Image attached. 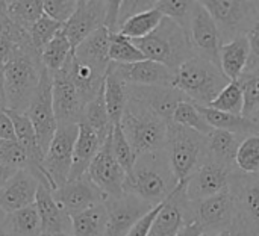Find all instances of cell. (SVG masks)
<instances>
[{
	"label": "cell",
	"mask_w": 259,
	"mask_h": 236,
	"mask_svg": "<svg viewBox=\"0 0 259 236\" xmlns=\"http://www.w3.org/2000/svg\"><path fill=\"white\" fill-rule=\"evenodd\" d=\"M220 112L232 114V115H243V108H244V99L243 92L240 88V83L229 82L226 88L206 106Z\"/></svg>",
	"instance_id": "cell-40"
},
{
	"label": "cell",
	"mask_w": 259,
	"mask_h": 236,
	"mask_svg": "<svg viewBox=\"0 0 259 236\" xmlns=\"http://www.w3.org/2000/svg\"><path fill=\"white\" fill-rule=\"evenodd\" d=\"M229 193L235 205V217L259 236V174H244L234 168L229 180Z\"/></svg>",
	"instance_id": "cell-10"
},
{
	"label": "cell",
	"mask_w": 259,
	"mask_h": 236,
	"mask_svg": "<svg viewBox=\"0 0 259 236\" xmlns=\"http://www.w3.org/2000/svg\"><path fill=\"white\" fill-rule=\"evenodd\" d=\"M106 14V2L103 0H77V8L71 18L64 24V33L68 38L71 49L87 39L93 32L103 27Z\"/></svg>",
	"instance_id": "cell-20"
},
{
	"label": "cell",
	"mask_w": 259,
	"mask_h": 236,
	"mask_svg": "<svg viewBox=\"0 0 259 236\" xmlns=\"http://www.w3.org/2000/svg\"><path fill=\"white\" fill-rule=\"evenodd\" d=\"M77 8V0H42V12L49 18L65 24Z\"/></svg>",
	"instance_id": "cell-46"
},
{
	"label": "cell",
	"mask_w": 259,
	"mask_h": 236,
	"mask_svg": "<svg viewBox=\"0 0 259 236\" xmlns=\"http://www.w3.org/2000/svg\"><path fill=\"white\" fill-rule=\"evenodd\" d=\"M162 203H164V202H162ZM162 203L158 205V206H155L149 214H146L141 220H138V221L135 223V226L129 230L127 236H149L150 229H152V224H153V221H155L158 212H159L161 208H162Z\"/></svg>",
	"instance_id": "cell-48"
},
{
	"label": "cell",
	"mask_w": 259,
	"mask_h": 236,
	"mask_svg": "<svg viewBox=\"0 0 259 236\" xmlns=\"http://www.w3.org/2000/svg\"><path fill=\"white\" fill-rule=\"evenodd\" d=\"M164 15L156 9H149L146 12H141L138 15H134L132 18H129L127 21H124L118 30V33H121L123 36L129 38V39H140L144 38L147 35H150L162 21Z\"/></svg>",
	"instance_id": "cell-35"
},
{
	"label": "cell",
	"mask_w": 259,
	"mask_h": 236,
	"mask_svg": "<svg viewBox=\"0 0 259 236\" xmlns=\"http://www.w3.org/2000/svg\"><path fill=\"white\" fill-rule=\"evenodd\" d=\"M105 206L108 211L105 236H127L135 223L153 209V206L131 194H123L118 199H108Z\"/></svg>",
	"instance_id": "cell-17"
},
{
	"label": "cell",
	"mask_w": 259,
	"mask_h": 236,
	"mask_svg": "<svg viewBox=\"0 0 259 236\" xmlns=\"http://www.w3.org/2000/svg\"><path fill=\"white\" fill-rule=\"evenodd\" d=\"M103 96H105V105L108 109L109 120L115 126L120 123L123 112L126 109V105L129 102L127 85L121 82L115 74L108 71L105 77V83H103Z\"/></svg>",
	"instance_id": "cell-32"
},
{
	"label": "cell",
	"mask_w": 259,
	"mask_h": 236,
	"mask_svg": "<svg viewBox=\"0 0 259 236\" xmlns=\"http://www.w3.org/2000/svg\"><path fill=\"white\" fill-rule=\"evenodd\" d=\"M106 224H108V211L105 203H100L71 218V235L105 236Z\"/></svg>",
	"instance_id": "cell-31"
},
{
	"label": "cell",
	"mask_w": 259,
	"mask_h": 236,
	"mask_svg": "<svg viewBox=\"0 0 259 236\" xmlns=\"http://www.w3.org/2000/svg\"><path fill=\"white\" fill-rule=\"evenodd\" d=\"M15 171H17V170H11V168H6V167L0 165V188L14 176Z\"/></svg>",
	"instance_id": "cell-54"
},
{
	"label": "cell",
	"mask_w": 259,
	"mask_h": 236,
	"mask_svg": "<svg viewBox=\"0 0 259 236\" xmlns=\"http://www.w3.org/2000/svg\"><path fill=\"white\" fill-rule=\"evenodd\" d=\"M0 236H8L6 235V232H5V229H3L2 226H0Z\"/></svg>",
	"instance_id": "cell-58"
},
{
	"label": "cell",
	"mask_w": 259,
	"mask_h": 236,
	"mask_svg": "<svg viewBox=\"0 0 259 236\" xmlns=\"http://www.w3.org/2000/svg\"><path fill=\"white\" fill-rule=\"evenodd\" d=\"M193 221V203L185 196V182H179L176 190L162 203L149 236H176L184 226Z\"/></svg>",
	"instance_id": "cell-12"
},
{
	"label": "cell",
	"mask_w": 259,
	"mask_h": 236,
	"mask_svg": "<svg viewBox=\"0 0 259 236\" xmlns=\"http://www.w3.org/2000/svg\"><path fill=\"white\" fill-rule=\"evenodd\" d=\"M231 236H255L237 217L234 218V224L231 227Z\"/></svg>",
	"instance_id": "cell-52"
},
{
	"label": "cell",
	"mask_w": 259,
	"mask_h": 236,
	"mask_svg": "<svg viewBox=\"0 0 259 236\" xmlns=\"http://www.w3.org/2000/svg\"><path fill=\"white\" fill-rule=\"evenodd\" d=\"M80 123L87 124L99 136V139H100L102 144H105V141L112 133L114 124L109 120L108 109H106V105H105L103 86L97 92V96L91 102H88L85 105V109H83V115H82Z\"/></svg>",
	"instance_id": "cell-30"
},
{
	"label": "cell",
	"mask_w": 259,
	"mask_h": 236,
	"mask_svg": "<svg viewBox=\"0 0 259 236\" xmlns=\"http://www.w3.org/2000/svg\"><path fill=\"white\" fill-rule=\"evenodd\" d=\"M187 33L194 50V55L206 61H211L220 67V32L214 18L211 17V14L202 2H194Z\"/></svg>",
	"instance_id": "cell-11"
},
{
	"label": "cell",
	"mask_w": 259,
	"mask_h": 236,
	"mask_svg": "<svg viewBox=\"0 0 259 236\" xmlns=\"http://www.w3.org/2000/svg\"><path fill=\"white\" fill-rule=\"evenodd\" d=\"M156 0H120L118 8V30L124 21L132 18L134 15H138L141 12H146L149 9L155 8Z\"/></svg>",
	"instance_id": "cell-47"
},
{
	"label": "cell",
	"mask_w": 259,
	"mask_h": 236,
	"mask_svg": "<svg viewBox=\"0 0 259 236\" xmlns=\"http://www.w3.org/2000/svg\"><path fill=\"white\" fill-rule=\"evenodd\" d=\"M77 127H79V132H77V138H76L74 149H73V162H71L68 182L80 179L82 176L87 174L93 159L96 158L100 147L103 146L99 136L87 124L79 123Z\"/></svg>",
	"instance_id": "cell-25"
},
{
	"label": "cell",
	"mask_w": 259,
	"mask_h": 236,
	"mask_svg": "<svg viewBox=\"0 0 259 236\" xmlns=\"http://www.w3.org/2000/svg\"><path fill=\"white\" fill-rule=\"evenodd\" d=\"M39 182L29 170H17L0 188V206L6 214L35 205Z\"/></svg>",
	"instance_id": "cell-21"
},
{
	"label": "cell",
	"mask_w": 259,
	"mask_h": 236,
	"mask_svg": "<svg viewBox=\"0 0 259 236\" xmlns=\"http://www.w3.org/2000/svg\"><path fill=\"white\" fill-rule=\"evenodd\" d=\"M235 168L244 174H259V135H249L241 141Z\"/></svg>",
	"instance_id": "cell-39"
},
{
	"label": "cell",
	"mask_w": 259,
	"mask_h": 236,
	"mask_svg": "<svg viewBox=\"0 0 259 236\" xmlns=\"http://www.w3.org/2000/svg\"><path fill=\"white\" fill-rule=\"evenodd\" d=\"M132 41L146 59L162 64L173 73L185 61L194 56L188 33L173 20L165 17L150 35Z\"/></svg>",
	"instance_id": "cell-4"
},
{
	"label": "cell",
	"mask_w": 259,
	"mask_h": 236,
	"mask_svg": "<svg viewBox=\"0 0 259 236\" xmlns=\"http://www.w3.org/2000/svg\"><path fill=\"white\" fill-rule=\"evenodd\" d=\"M129 97L143 103L167 123L171 121L176 106L188 100L181 91L173 86H129Z\"/></svg>",
	"instance_id": "cell-22"
},
{
	"label": "cell",
	"mask_w": 259,
	"mask_h": 236,
	"mask_svg": "<svg viewBox=\"0 0 259 236\" xmlns=\"http://www.w3.org/2000/svg\"><path fill=\"white\" fill-rule=\"evenodd\" d=\"M155 8L165 17L188 30L190 18L194 8V0H156Z\"/></svg>",
	"instance_id": "cell-41"
},
{
	"label": "cell",
	"mask_w": 259,
	"mask_h": 236,
	"mask_svg": "<svg viewBox=\"0 0 259 236\" xmlns=\"http://www.w3.org/2000/svg\"><path fill=\"white\" fill-rule=\"evenodd\" d=\"M118 8H120V0H111L106 2V14H105V27L111 33L118 32Z\"/></svg>",
	"instance_id": "cell-49"
},
{
	"label": "cell",
	"mask_w": 259,
	"mask_h": 236,
	"mask_svg": "<svg viewBox=\"0 0 259 236\" xmlns=\"http://www.w3.org/2000/svg\"><path fill=\"white\" fill-rule=\"evenodd\" d=\"M111 150H112L114 158L120 164V167L126 171V174L131 173L134 165H135L137 156H135L129 141H127V138L124 136L120 124H115L114 129H112V133H111Z\"/></svg>",
	"instance_id": "cell-44"
},
{
	"label": "cell",
	"mask_w": 259,
	"mask_h": 236,
	"mask_svg": "<svg viewBox=\"0 0 259 236\" xmlns=\"http://www.w3.org/2000/svg\"><path fill=\"white\" fill-rule=\"evenodd\" d=\"M199 111L212 129L226 130V132L240 135L243 138H246L249 135H259L256 126L247 117L220 112V111H215V109H211L206 106H199Z\"/></svg>",
	"instance_id": "cell-29"
},
{
	"label": "cell",
	"mask_w": 259,
	"mask_h": 236,
	"mask_svg": "<svg viewBox=\"0 0 259 236\" xmlns=\"http://www.w3.org/2000/svg\"><path fill=\"white\" fill-rule=\"evenodd\" d=\"M244 138L226 130L212 129L206 136V152L209 162L225 168H235V158L238 147Z\"/></svg>",
	"instance_id": "cell-27"
},
{
	"label": "cell",
	"mask_w": 259,
	"mask_h": 236,
	"mask_svg": "<svg viewBox=\"0 0 259 236\" xmlns=\"http://www.w3.org/2000/svg\"><path fill=\"white\" fill-rule=\"evenodd\" d=\"M202 233H203V229L196 221H193V223L184 226L176 236H200Z\"/></svg>",
	"instance_id": "cell-51"
},
{
	"label": "cell",
	"mask_w": 259,
	"mask_h": 236,
	"mask_svg": "<svg viewBox=\"0 0 259 236\" xmlns=\"http://www.w3.org/2000/svg\"><path fill=\"white\" fill-rule=\"evenodd\" d=\"M108 71L129 86H173L175 73L162 64L144 59L134 64L111 62Z\"/></svg>",
	"instance_id": "cell-16"
},
{
	"label": "cell",
	"mask_w": 259,
	"mask_h": 236,
	"mask_svg": "<svg viewBox=\"0 0 259 236\" xmlns=\"http://www.w3.org/2000/svg\"><path fill=\"white\" fill-rule=\"evenodd\" d=\"M118 124L137 158L165 150L168 123L143 103L129 97Z\"/></svg>",
	"instance_id": "cell-2"
},
{
	"label": "cell",
	"mask_w": 259,
	"mask_h": 236,
	"mask_svg": "<svg viewBox=\"0 0 259 236\" xmlns=\"http://www.w3.org/2000/svg\"><path fill=\"white\" fill-rule=\"evenodd\" d=\"M52 194H53V199L64 208V211L71 218L108 200V196L102 193L87 174L82 176L80 179L67 182L65 185H62Z\"/></svg>",
	"instance_id": "cell-19"
},
{
	"label": "cell",
	"mask_w": 259,
	"mask_h": 236,
	"mask_svg": "<svg viewBox=\"0 0 259 236\" xmlns=\"http://www.w3.org/2000/svg\"><path fill=\"white\" fill-rule=\"evenodd\" d=\"M178 180L168 164L165 150L137 158L135 165L124 179V194L138 197L150 206L165 202L176 190Z\"/></svg>",
	"instance_id": "cell-1"
},
{
	"label": "cell",
	"mask_w": 259,
	"mask_h": 236,
	"mask_svg": "<svg viewBox=\"0 0 259 236\" xmlns=\"http://www.w3.org/2000/svg\"><path fill=\"white\" fill-rule=\"evenodd\" d=\"M200 236H231V230H228V232H222V233H217V235H208V233H202Z\"/></svg>",
	"instance_id": "cell-57"
},
{
	"label": "cell",
	"mask_w": 259,
	"mask_h": 236,
	"mask_svg": "<svg viewBox=\"0 0 259 236\" xmlns=\"http://www.w3.org/2000/svg\"><path fill=\"white\" fill-rule=\"evenodd\" d=\"M42 68L39 55L35 50L20 52L5 64V96L8 111L26 112L38 88Z\"/></svg>",
	"instance_id": "cell-5"
},
{
	"label": "cell",
	"mask_w": 259,
	"mask_h": 236,
	"mask_svg": "<svg viewBox=\"0 0 259 236\" xmlns=\"http://www.w3.org/2000/svg\"><path fill=\"white\" fill-rule=\"evenodd\" d=\"M24 114L33 126L42 155H46L58 129L52 99V74L46 68H42L38 88Z\"/></svg>",
	"instance_id": "cell-9"
},
{
	"label": "cell",
	"mask_w": 259,
	"mask_h": 236,
	"mask_svg": "<svg viewBox=\"0 0 259 236\" xmlns=\"http://www.w3.org/2000/svg\"><path fill=\"white\" fill-rule=\"evenodd\" d=\"M87 176L93 183L108 196V199H118L124 194L126 171L120 167L111 150V135L100 147L99 153L93 159Z\"/></svg>",
	"instance_id": "cell-14"
},
{
	"label": "cell",
	"mask_w": 259,
	"mask_h": 236,
	"mask_svg": "<svg viewBox=\"0 0 259 236\" xmlns=\"http://www.w3.org/2000/svg\"><path fill=\"white\" fill-rule=\"evenodd\" d=\"M109 38L111 32L103 26L83 39L73 52V56L82 64L91 67L97 73L106 76L111 65L109 59Z\"/></svg>",
	"instance_id": "cell-24"
},
{
	"label": "cell",
	"mask_w": 259,
	"mask_h": 236,
	"mask_svg": "<svg viewBox=\"0 0 259 236\" xmlns=\"http://www.w3.org/2000/svg\"><path fill=\"white\" fill-rule=\"evenodd\" d=\"M6 11L9 18L27 32L44 15L42 0H6Z\"/></svg>",
	"instance_id": "cell-36"
},
{
	"label": "cell",
	"mask_w": 259,
	"mask_h": 236,
	"mask_svg": "<svg viewBox=\"0 0 259 236\" xmlns=\"http://www.w3.org/2000/svg\"><path fill=\"white\" fill-rule=\"evenodd\" d=\"M50 236H73L71 233H56V235H50Z\"/></svg>",
	"instance_id": "cell-59"
},
{
	"label": "cell",
	"mask_w": 259,
	"mask_h": 236,
	"mask_svg": "<svg viewBox=\"0 0 259 236\" xmlns=\"http://www.w3.org/2000/svg\"><path fill=\"white\" fill-rule=\"evenodd\" d=\"M250 59V47L247 36H237L232 41L222 44L220 47V68L225 76L235 82L247 68Z\"/></svg>",
	"instance_id": "cell-26"
},
{
	"label": "cell",
	"mask_w": 259,
	"mask_h": 236,
	"mask_svg": "<svg viewBox=\"0 0 259 236\" xmlns=\"http://www.w3.org/2000/svg\"><path fill=\"white\" fill-rule=\"evenodd\" d=\"M109 59L114 64H134L144 61L146 56L140 52L132 39L117 32L111 33L109 38Z\"/></svg>",
	"instance_id": "cell-38"
},
{
	"label": "cell",
	"mask_w": 259,
	"mask_h": 236,
	"mask_svg": "<svg viewBox=\"0 0 259 236\" xmlns=\"http://www.w3.org/2000/svg\"><path fill=\"white\" fill-rule=\"evenodd\" d=\"M64 67L67 68V71H68V74H70L79 96L82 97L83 103L87 105L88 102H91L97 96V92L102 89L106 76L97 73L91 67H88V65L82 64L80 61H77L73 56V53L67 59Z\"/></svg>",
	"instance_id": "cell-28"
},
{
	"label": "cell",
	"mask_w": 259,
	"mask_h": 236,
	"mask_svg": "<svg viewBox=\"0 0 259 236\" xmlns=\"http://www.w3.org/2000/svg\"><path fill=\"white\" fill-rule=\"evenodd\" d=\"M2 227L8 236H41V221L35 205L8 214Z\"/></svg>",
	"instance_id": "cell-33"
},
{
	"label": "cell",
	"mask_w": 259,
	"mask_h": 236,
	"mask_svg": "<svg viewBox=\"0 0 259 236\" xmlns=\"http://www.w3.org/2000/svg\"><path fill=\"white\" fill-rule=\"evenodd\" d=\"M222 68L197 55L175 71L173 88L197 106H208L229 83Z\"/></svg>",
	"instance_id": "cell-3"
},
{
	"label": "cell",
	"mask_w": 259,
	"mask_h": 236,
	"mask_svg": "<svg viewBox=\"0 0 259 236\" xmlns=\"http://www.w3.org/2000/svg\"><path fill=\"white\" fill-rule=\"evenodd\" d=\"M193 215L194 221L203 229V233L217 235L231 230L235 218V205L229 190L193 203Z\"/></svg>",
	"instance_id": "cell-13"
},
{
	"label": "cell",
	"mask_w": 259,
	"mask_h": 236,
	"mask_svg": "<svg viewBox=\"0 0 259 236\" xmlns=\"http://www.w3.org/2000/svg\"><path fill=\"white\" fill-rule=\"evenodd\" d=\"M249 118L253 121V124L256 126V129H258V133H259V109L256 111V112H255V114H253V115H250Z\"/></svg>",
	"instance_id": "cell-55"
},
{
	"label": "cell",
	"mask_w": 259,
	"mask_h": 236,
	"mask_svg": "<svg viewBox=\"0 0 259 236\" xmlns=\"http://www.w3.org/2000/svg\"><path fill=\"white\" fill-rule=\"evenodd\" d=\"M171 121L175 124L182 126V127L191 129V130H194L203 136H208L212 132V127L206 123V120L200 114L199 106L190 100H184L176 106L173 117H171Z\"/></svg>",
	"instance_id": "cell-37"
},
{
	"label": "cell",
	"mask_w": 259,
	"mask_h": 236,
	"mask_svg": "<svg viewBox=\"0 0 259 236\" xmlns=\"http://www.w3.org/2000/svg\"><path fill=\"white\" fill-rule=\"evenodd\" d=\"M234 168H225L214 162H206L185 180V196L190 203H197L229 190Z\"/></svg>",
	"instance_id": "cell-18"
},
{
	"label": "cell",
	"mask_w": 259,
	"mask_h": 236,
	"mask_svg": "<svg viewBox=\"0 0 259 236\" xmlns=\"http://www.w3.org/2000/svg\"><path fill=\"white\" fill-rule=\"evenodd\" d=\"M0 139L8 141H17L15 139V130L14 124L6 112V109H0Z\"/></svg>",
	"instance_id": "cell-50"
},
{
	"label": "cell",
	"mask_w": 259,
	"mask_h": 236,
	"mask_svg": "<svg viewBox=\"0 0 259 236\" xmlns=\"http://www.w3.org/2000/svg\"><path fill=\"white\" fill-rule=\"evenodd\" d=\"M77 132V124H58L50 147L44 155L42 170L52 193L68 182Z\"/></svg>",
	"instance_id": "cell-8"
},
{
	"label": "cell",
	"mask_w": 259,
	"mask_h": 236,
	"mask_svg": "<svg viewBox=\"0 0 259 236\" xmlns=\"http://www.w3.org/2000/svg\"><path fill=\"white\" fill-rule=\"evenodd\" d=\"M0 165L11 170H27V156L17 141L0 139Z\"/></svg>",
	"instance_id": "cell-45"
},
{
	"label": "cell",
	"mask_w": 259,
	"mask_h": 236,
	"mask_svg": "<svg viewBox=\"0 0 259 236\" xmlns=\"http://www.w3.org/2000/svg\"><path fill=\"white\" fill-rule=\"evenodd\" d=\"M6 215H8V214H6V212L3 211V208L0 206V226L3 224V221H5V218H6Z\"/></svg>",
	"instance_id": "cell-56"
},
{
	"label": "cell",
	"mask_w": 259,
	"mask_h": 236,
	"mask_svg": "<svg viewBox=\"0 0 259 236\" xmlns=\"http://www.w3.org/2000/svg\"><path fill=\"white\" fill-rule=\"evenodd\" d=\"M237 82L244 99L243 117L249 118L259 109V68L246 70Z\"/></svg>",
	"instance_id": "cell-42"
},
{
	"label": "cell",
	"mask_w": 259,
	"mask_h": 236,
	"mask_svg": "<svg viewBox=\"0 0 259 236\" xmlns=\"http://www.w3.org/2000/svg\"><path fill=\"white\" fill-rule=\"evenodd\" d=\"M62 27L64 24L49 18L47 15H42L41 18H38L29 29V38L35 52L41 55L42 49L55 38V35L59 30H62Z\"/></svg>",
	"instance_id": "cell-43"
},
{
	"label": "cell",
	"mask_w": 259,
	"mask_h": 236,
	"mask_svg": "<svg viewBox=\"0 0 259 236\" xmlns=\"http://www.w3.org/2000/svg\"><path fill=\"white\" fill-rule=\"evenodd\" d=\"M0 64V109H6V96H5V70Z\"/></svg>",
	"instance_id": "cell-53"
},
{
	"label": "cell",
	"mask_w": 259,
	"mask_h": 236,
	"mask_svg": "<svg viewBox=\"0 0 259 236\" xmlns=\"http://www.w3.org/2000/svg\"><path fill=\"white\" fill-rule=\"evenodd\" d=\"M202 3L219 27L222 44L247 35L259 21V2L206 0Z\"/></svg>",
	"instance_id": "cell-7"
},
{
	"label": "cell",
	"mask_w": 259,
	"mask_h": 236,
	"mask_svg": "<svg viewBox=\"0 0 259 236\" xmlns=\"http://www.w3.org/2000/svg\"><path fill=\"white\" fill-rule=\"evenodd\" d=\"M165 153L170 168L178 182H185L194 171L209 162L206 152V136L175 124L167 126Z\"/></svg>",
	"instance_id": "cell-6"
},
{
	"label": "cell",
	"mask_w": 259,
	"mask_h": 236,
	"mask_svg": "<svg viewBox=\"0 0 259 236\" xmlns=\"http://www.w3.org/2000/svg\"><path fill=\"white\" fill-rule=\"evenodd\" d=\"M35 208L41 221V236L71 233V217L53 199L52 191L41 183L36 191Z\"/></svg>",
	"instance_id": "cell-23"
},
{
	"label": "cell",
	"mask_w": 259,
	"mask_h": 236,
	"mask_svg": "<svg viewBox=\"0 0 259 236\" xmlns=\"http://www.w3.org/2000/svg\"><path fill=\"white\" fill-rule=\"evenodd\" d=\"M52 99L58 124L80 123L85 103L79 96L65 67L52 74Z\"/></svg>",
	"instance_id": "cell-15"
},
{
	"label": "cell",
	"mask_w": 259,
	"mask_h": 236,
	"mask_svg": "<svg viewBox=\"0 0 259 236\" xmlns=\"http://www.w3.org/2000/svg\"><path fill=\"white\" fill-rule=\"evenodd\" d=\"M71 53H73V49H71L68 38L65 36L64 30H59L55 35V38L42 49L39 59H41L42 67L50 74H55L65 65V62L71 56Z\"/></svg>",
	"instance_id": "cell-34"
}]
</instances>
